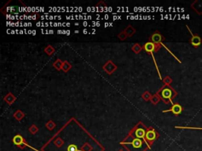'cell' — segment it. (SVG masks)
I'll return each mask as SVG.
<instances>
[{
  "label": "cell",
  "instance_id": "cell-24",
  "mask_svg": "<svg viewBox=\"0 0 202 151\" xmlns=\"http://www.w3.org/2000/svg\"><path fill=\"white\" fill-rule=\"evenodd\" d=\"M55 143L56 144V146H58L59 147H60V146L63 145V140L60 139V138H59V139H57V140L55 141Z\"/></svg>",
  "mask_w": 202,
  "mask_h": 151
},
{
  "label": "cell",
  "instance_id": "cell-10",
  "mask_svg": "<svg viewBox=\"0 0 202 151\" xmlns=\"http://www.w3.org/2000/svg\"><path fill=\"white\" fill-rule=\"evenodd\" d=\"M135 135L137 139H141V138H144L145 135V131L144 130L143 128H138L135 131Z\"/></svg>",
  "mask_w": 202,
  "mask_h": 151
},
{
  "label": "cell",
  "instance_id": "cell-26",
  "mask_svg": "<svg viewBox=\"0 0 202 151\" xmlns=\"http://www.w3.org/2000/svg\"><path fill=\"white\" fill-rule=\"evenodd\" d=\"M88 25V23L86 22V21H84V22H83V26H84V27H86Z\"/></svg>",
  "mask_w": 202,
  "mask_h": 151
},
{
  "label": "cell",
  "instance_id": "cell-7",
  "mask_svg": "<svg viewBox=\"0 0 202 151\" xmlns=\"http://www.w3.org/2000/svg\"><path fill=\"white\" fill-rule=\"evenodd\" d=\"M145 136H146V139L150 141V142H152V141H154L156 139L157 135L154 130H149L146 132Z\"/></svg>",
  "mask_w": 202,
  "mask_h": 151
},
{
  "label": "cell",
  "instance_id": "cell-27",
  "mask_svg": "<svg viewBox=\"0 0 202 151\" xmlns=\"http://www.w3.org/2000/svg\"><path fill=\"white\" fill-rule=\"evenodd\" d=\"M108 26H110V24H109V23H105L104 27L107 28V27H108Z\"/></svg>",
  "mask_w": 202,
  "mask_h": 151
},
{
  "label": "cell",
  "instance_id": "cell-36",
  "mask_svg": "<svg viewBox=\"0 0 202 151\" xmlns=\"http://www.w3.org/2000/svg\"><path fill=\"white\" fill-rule=\"evenodd\" d=\"M105 19H108V17H108V15H105Z\"/></svg>",
  "mask_w": 202,
  "mask_h": 151
},
{
  "label": "cell",
  "instance_id": "cell-5",
  "mask_svg": "<svg viewBox=\"0 0 202 151\" xmlns=\"http://www.w3.org/2000/svg\"><path fill=\"white\" fill-rule=\"evenodd\" d=\"M116 68H117L116 65H114L112 62H108V63L104 66V69H105V71L108 72V73H109V74H111L112 72H114L115 69H116Z\"/></svg>",
  "mask_w": 202,
  "mask_h": 151
},
{
  "label": "cell",
  "instance_id": "cell-13",
  "mask_svg": "<svg viewBox=\"0 0 202 151\" xmlns=\"http://www.w3.org/2000/svg\"><path fill=\"white\" fill-rule=\"evenodd\" d=\"M63 63L62 62V61H61L60 59H58V60H57V61H56V62L54 63V67H55V69H58V70L62 69V68H63Z\"/></svg>",
  "mask_w": 202,
  "mask_h": 151
},
{
  "label": "cell",
  "instance_id": "cell-11",
  "mask_svg": "<svg viewBox=\"0 0 202 151\" xmlns=\"http://www.w3.org/2000/svg\"><path fill=\"white\" fill-rule=\"evenodd\" d=\"M135 32H136V30H135L131 25L128 26V27L125 28V32L126 33V35H127V36H131V35H133L135 33Z\"/></svg>",
  "mask_w": 202,
  "mask_h": 151
},
{
  "label": "cell",
  "instance_id": "cell-1",
  "mask_svg": "<svg viewBox=\"0 0 202 151\" xmlns=\"http://www.w3.org/2000/svg\"><path fill=\"white\" fill-rule=\"evenodd\" d=\"M186 28L189 29V32H190V34L192 35V38H191V40H190V43H191V44L194 47H199L200 45L202 43V40H201V38L200 37V36H198V35H195L193 34V32H192L191 31H190V29L189 28L188 26H186Z\"/></svg>",
  "mask_w": 202,
  "mask_h": 151
},
{
  "label": "cell",
  "instance_id": "cell-15",
  "mask_svg": "<svg viewBox=\"0 0 202 151\" xmlns=\"http://www.w3.org/2000/svg\"><path fill=\"white\" fill-rule=\"evenodd\" d=\"M70 69H71V65H70V63H68V62H66V61L63 62V65L62 69H63L64 72H67V71L70 70Z\"/></svg>",
  "mask_w": 202,
  "mask_h": 151
},
{
  "label": "cell",
  "instance_id": "cell-25",
  "mask_svg": "<svg viewBox=\"0 0 202 151\" xmlns=\"http://www.w3.org/2000/svg\"><path fill=\"white\" fill-rule=\"evenodd\" d=\"M151 100H152V102L153 103V104H156L157 102H159V98L156 96V95H155V96L152 97V98H151Z\"/></svg>",
  "mask_w": 202,
  "mask_h": 151
},
{
  "label": "cell",
  "instance_id": "cell-3",
  "mask_svg": "<svg viewBox=\"0 0 202 151\" xmlns=\"http://www.w3.org/2000/svg\"><path fill=\"white\" fill-rule=\"evenodd\" d=\"M144 48H145V50L147 52H149V53H152V52L156 51V50H158L159 47H157L156 45L153 43L152 42H149V43H145Z\"/></svg>",
  "mask_w": 202,
  "mask_h": 151
},
{
  "label": "cell",
  "instance_id": "cell-16",
  "mask_svg": "<svg viewBox=\"0 0 202 151\" xmlns=\"http://www.w3.org/2000/svg\"><path fill=\"white\" fill-rule=\"evenodd\" d=\"M132 50L133 51L135 52V53L137 54V53H139V52L141 51V47L139 44L136 43V44L134 45V46L132 47Z\"/></svg>",
  "mask_w": 202,
  "mask_h": 151
},
{
  "label": "cell",
  "instance_id": "cell-33",
  "mask_svg": "<svg viewBox=\"0 0 202 151\" xmlns=\"http://www.w3.org/2000/svg\"><path fill=\"white\" fill-rule=\"evenodd\" d=\"M32 30H28V34H32Z\"/></svg>",
  "mask_w": 202,
  "mask_h": 151
},
{
  "label": "cell",
  "instance_id": "cell-17",
  "mask_svg": "<svg viewBox=\"0 0 202 151\" xmlns=\"http://www.w3.org/2000/svg\"><path fill=\"white\" fill-rule=\"evenodd\" d=\"M45 52L48 55H51L52 53L55 52V49L53 48L51 46H48V47L45 49Z\"/></svg>",
  "mask_w": 202,
  "mask_h": 151
},
{
  "label": "cell",
  "instance_id": "cell-9",
  "mask_svg": "<svg viewBox=\"0 0 202 151\" xmlns=\"http://www.w3.org/2000/svg\"><path fill=\"white\" fill-rule=\"evenodd\" d=\"M13 142L17 146H21L23 143V138L21 135H16L13 139Z\"/></svg>",
  "mask_w": 202,
  "mask_h": 151
},
{
  "label": "cell",
  "instance_id": "cell-32",
  "mask_svg": "<svg viewBox=\"0 0 202 151\" xmlns=\"http://www.w3.org/2000/svg\"><path fill=\"white\" fill-rule=\"evenodd\" d=\"M100 25V22H96V26H97V27H99Z\"/></svg>",
  "mask_w": 202,
  "mask_h": 151
},
{
  "label": "cell",
  "instance_id": "cell-8",
  "mask_svg": "<svg viewBox=\"0 0 202 151\" xmlns=\"http://www.w3.org/2000/svg\"><path fill=\"white\" fill-rule=\"evenodd\" d=\"M130 144H132L133 147L138 149V148H141L142 146V141L140 139H134Z\"/></svg>",
  "mask_w": 202,
  "mask_h": 151
},
{
  "label": "cell",
  "instance_id": "cell-31",
  "mask_svg": "<svg viewBox=\"0 0 202 151\" xmlns=\"http://www.w3.org/2000/svg\"><path fill=\"white\" fill-rule=\"evenodd\" d=\"M53 33H54V31H53V30H50V31H49V34H53Z\"/></svg>",
  "mask_w": 202,
  "mask_h": 151
},
{
  "label": "cell",
  "instance_id": "cell-19",
  "mask_svg": "<svg viewBox=\"0 0 202 151\" xmlns=\"http://www.w3.org/2000/svg\"><path fill=\"white\" fill-rule=\"evenodd\" d=\"M29 131H30V132H31L32 134H36V133L38 131V128H37V127H36V125H32V126L29 128Z\"/></svg>",
  "mask_w": 202,
  "mask_h": 151
},
{
  "label": "cell",
  "instance_id": "cell-18",
  "mask_svg": "<svg viewBox=\"0 0 202 151\" xmlns=\"http://www.w3.org/2000/svg\"><path fill=\"white\" fill-rule=\"evenodd\" d=\"M46 126H47V127L48 128L49 130H52L53 128L55 127V124H54V122H53V121L50 120L48 123L46 124Z\"/></svg>",
  "mask_w": 202,
  "mask_h": 151
},
{
  "label": "cell",
  "instance_id": "cell-21",
  "mask_svg": "<svg viewBox=\"0 0 202 151\" xmlns=\"http://www.w3.org/2000/svg\"><path fill=\"white\" fill-rule=\"evenodd\" d=\"M67 151H78L77 146L75 145H70L67 148Z\"/></svg>",
  "mask_w": 202,
  "mask_h": 151
},
{
  "label": "cell",
  "instance_id": "cell-30",
  "mask_svg": "<svg viewBox=\"0 0 202 151\" xmlns=\"http://www.w3.org/2000/svg\"><path fill=\"white\" fill-rule=\"evenodd\" d=\"M32 35H36V31H35V30H32Z\"/></svg>",
  "mask_w": 202,
  "mask_h": 151
},
{
  "label": "cell",
  "instance_id": "cell-20",
  "mask_svg": "<svg viewBox=\"0 0 202 151\" xmlns=\"http://www.w3.org/2000/svg\"><path fill=\"white\" fill-rule=\"evenodd\" d=\"M142 98H144V99L145 100V101H148V100H149L150 98H151V95H150L149 93L148 92V91H146L145 93H144V95H142Z\"/></svg>",
  "mask_w": 202,
  "mask_h": 151
},
{
  "label": "cell",
  "instance_id": "cell-23",
  "mask_svg": "<svg viewBox=\"0 0 202 151\" xmlns=\"http://www.w3.org/2000/svg\"><path fill=\"white\" fill-rule=\"evenodd\" d=\"M176 128H184V129H195V130H202V127H175Z\"/></svg>",
  "mask_w": 202,
  "mask_h": 151
},
{
  "label": "cell",
  "instance_id": "cell-6",
  "mask_svg": "<svg viewBox=\"0 0 202 151\" xmlns=\"http://www.w3.org/2000/svg\"><path fill=\"white\" fill-rule=\"evenodd\" d=\"M163 39H164V37L159 32H156L151 36V40L153 43H160Z\"/></svg>",
  "mask_w": 202,
  "mask_h": 151
},
{
  "label": "cell",
  "instance_id": "cell-39",
  "mask_svg": "<svg viewBox=\"0 0 202 151\" xmlns=\"http://www.w3.org/2000/svg\"><path fill=\"white\" fill-rule=\"evenodd\" d=\"M74 32H75V33H78V32H79V31H77H77H74Z\"/></svg>",
  "mask_w": 202,
  "mask_h": 151
},
{
  "label": "cell",
  "instance_id": "cell-29",
  "mask_svg": "<svg viewBox=\"0 0 202 151\" xmlns=\"http://www.w3.org/2000/svg\"><path fill=\"white\" fill-rule=\"evenodd\" d=\"M70 34V30H67V31H66V35H69Z\"/></svg>",
  "mask_w": 202,
  "mask_h": 151
},
{
  "label": "cell",
  "instance_id": "cell-4",
  "mask_svg": "<svg viewBox=\"0 0 202 151\" xmlns=\"http://www.w3.org/2000/svg\"><path fill=\"white\" fill-rule=\"evenodd\" d=\"M161 95H162V97L164 98V99H169L171 101V102L172 103V101H171L172 91H171V89H169V88H165V89H164L162 91Z\"/></svg>",
  "mask_w": 202,
  "mask_h": 151
},
{
  "label": "cell",
  "instance_id": "cell-12",
  "mask_svg": "<svg viewBox=\"0 0 202 151\" xmlns=\"http://www.w3.org/2000/svg\"><path fill=\"white\" fill-rule=\"evenodd\" d=\"M15 97L12 95V94H11V93H9L8 94V95H7V97H5V101L7 102H8L9 104H12V103L14 102V100H15Z\"/></svg>",
  "mask_w": 202,
  "mask_h": 151
},
{
  "label": "cell",
  "instance_id": "cell-14",
  "mask_svg": "<svg viewBox=\"0 0 202 151\" xmlns=\"http://www.w3.org/2000/svg\"><path fill=\"white\" fill-rule=\"evenodd\" d=\"M14 117L18 120H21V118H23V117H24V113H22L21 111H20V110H18V111H17L16 113H14Z\"/></svg>",
  "mask_w": 202,
  "mask_h": 151
},
{
  "label": "cell",
  "instance_id": "cell-34",
  "mask_svg": "<svg viewBox=\"0 0 202 151\" xmlns=\"http://www.w3.org/2000/svg\"><path fill=\"white\" fill-rule=\"evenodd\" d=\"M66 26H67V27H70V23H66Z\"/></svg>",
  "mask_w": 202,
  "mask_h": 151
},
{
  "label": "cell",
  "instance_id": "cell-38",
  "mask_svg": "<svg viewBox=\"0 0 202 151\" xmlns=\"http://www.w3.org/2000/svg\"><path fill=\"white\" fill-rule=\"evenodd\" d=\"M87 18L88 19H91V18H92V17H91V16H88Z\"/></svg>",
  "mask_w": 202,
  "mask_h": 151
},
{
  "label": "cell",
  "instance_id": "cell-28",
  "mask_svg": "<svg viewBox=\"0 0 202 151\" xmlns=\"http://www.w3.org/2000/svg\"><path fill=\"white\" fill-rule=\"evenodd\" d=\"M83 33H84V34H87V33H88V31H87V29H84V31H83Z\"/></svg>",
  "mask_w": 202,
  "mask_h": 151
},
{
  "label": "cell",
  "instance_id": "cell-35",
  "mask_svg": "<svg viewBox=\"0 0 202 151\" xmlns=\"http://www.w3.org/2000/svg\"><path fill=\"white\" fill-rule=\"evenodd\" d=\"M15 32H16V31H14V30H12V31H11V34H14V33H15Z\"/></svg>",
  "mask_w": 202,
  "mask_h": 151
},
{
  "label": "cell",
  "instance_id": "cell-22",
  "mask_svg": "<svg viewBox=\"0 0 202 151\" xmlns=\"http://www.w3.org/2000/svg\"><path fill=\"white\" fill-rule=\"evenodd\" d=\"M119 38L121 40H124L125 38H127V35H126V33L125 32V31L122 32H121V33L119 35Z\"/></svg>",
  "mask_w": 202,
  "mask_h": 151
},
{
  "label": "cell",
  "instance_id": "cell-37",
  "mask_svg": "<svg viewBox=\"0 0 202 151\" xmlns=\"http://www.w3.org/2000/svg\"><path fill=\"white\" fill-rule=\"evenodd\" d=\"M24 31H22V30H20V34H23L24 32H23Z\"/></svg>",
  "mask_w": 202,
  "mask_h": 151
},
{
  "label": "cell",
  "instance_id": "cell-2",
  "mask_svg": "<svg viewBox=\"0 0 202 151\" xmlns=\"http://www.w3.org/2000/svg\"><path fill=\"white\" fill-rule=\"evenodd\" d=\"M166 112H172L175 115H178V114H181L182 112V107L179 104H174L171 107V110L164 111V113H166Z\"/></svg>",
  "mask_w": 202,
  "mask_h": 151
}]
</instances>
